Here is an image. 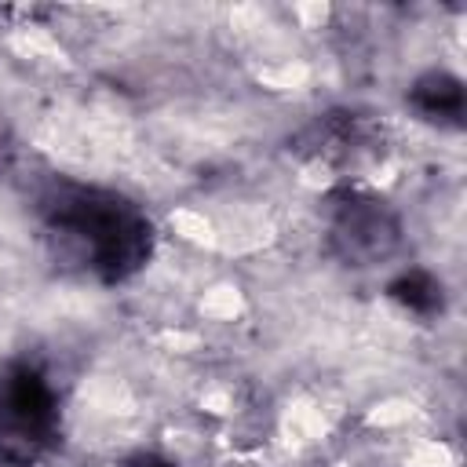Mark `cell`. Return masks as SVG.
Instances as JSON below:
<instances>
[{"label": "cell", "instance_id": "obj_4", "mask_svg": "<svg viewBox=\"0 0 467 467\" xmlns=\"http://www.w3.org/2000/svg\"><path fill=\"white\" fill-rule=\"evenodd\" d=\"M390 299L412 314H434V310H441V281L427 270H405L390 285Z\"/></svg>", "mask_w": 467, "mask_h": 467}, {"label": "cell", "instance_id": "obj_2", "mask_svg": "<svg viewBox=\"0 0 467 467\" xmlns=\"http://www.w3.org/2000/svg\"><path fill=\"white\" fill-rule=\"evenodd\" d=\"M398 212L368 190H339L328 204V248L347 266H379L401 248Z\"/></svg>", "mask_w": 467, "mask_h": 467}, {"label": "cell", "instance_id": "obj_1", "mask_svg": "<svg viewBox=\"0 0 467 467\" xmlns=\"http://www.w3.org/2000/svg\"><path fill=\"white\" fill-rule=\"evenodd\" d=\"M40 208L47 230L106 285L135 277L153 252V226L146 212L113 190L58 182L44 193Z\"/></svg>", "mask_w": 467, "mask_h": 467}, {"label": "cell", "instance_id": "obj_3", "mask_svg": "<svg viewBox=\"0 0 467 467\" xmlns=\"http://www.w3.org/2000/svg\"><path fill=\"white\" fill-rule=\"evenodd\" d=\"M409 99L423 117L460 124V113H463V84H460V77H452L445 69H431L412 84Z\"/></svg>", "mask_w": 467, "mask_h": 467}]
</instances>
